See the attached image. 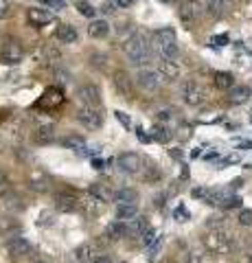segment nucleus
Wrapping results in <instances>:
<instances>
[{"instance_id": "f257e3e1", "label": "nucleus", "mask_w": 252, "mask_h": 263, "mask_svg": "<svg viewBox=\"0 0 252 263\" xmlns=\"http://www.w3.org/2000/svg\"><path fill=\"white\" fill-rule=\"evenodd\" d=\"M125 55L127 60L134 66H143L151 60V51H149V42L143 33H134L132 37L125 42Z\"/></svg>"}, {"instance_id": "f03ea898", "label": "nucleus", "mask_w": 252, "mask_h": 263, "mask_svg": "<svg viewBox=\"0 0 252 263\" xmlns=\"http://www.w3.org/2000/svg\"><path fill=\"white\" fill-rule=\"evenodd\" d=\"M204 246L206 250L215 252V254H228L235 248V239L228 230L224 228H215V230H208L206 237H204Z\"/></svg>"}, {"instance_id": "7ed1b4c3", "label": "nucleus", "mask_w": 252, "mask_h": 263, "mask_svg": "<svg viewBox=\"0 0 252 263\" xmlns=\"http://www.w3.org/2000/svg\"><path fill=\"white\" fill-rule=\"evenodd\" d=\"M202 11H204V9H202L200 0H182L180 9H178V15H180V22L184 24L186 29H193L195 24L200 22Z\"/></svg>"}, {"instance_id": "20e7f679", "label": "nucleus", "mask_w": 252, "mask_h": 263, "mask_svg": "<svg viewBox=\"0 0 252 263\" xmlns=\"http://www.w3.org/2000/svg\"><path fill=\"white\" fill-rule=\"evenodd\" d=\"M182 101L186 105H202L206 101V90L202 88L198 81H184L182 84Z\"/></svg>"}, {"instance_id": "39448f33", "label": "nucleus", "mask_w": 252, "mask_h": 263, "mask_svg": "<svg viewBox=\"0 0 252 263\" xmlns=\"http://www.w3.org/2000/svg\"><path fill=\"white\" fill-rule=\"evenodd\" d=\"M136 84L143 90H147V92H156L162 86V77H160V72L153 68H141L136 72Z\"/></svg>"}, {"instance_id": "423d86ee", "label": "nucleus", "mask_w": 252, "mask_h": 263, "mask_svg": "<svg viewBox=\"0 0 252 263\" xmlns=\"http://www.w3.org/2000/svg\"><path fill=\"white\" fill-rule=\"evenodd\" d=\"M77 121L88 129H99L103 125V112L99 108H79L77 112Z\"/></svg>"}, {"instance_id": "0eeeda50", "label": "nucleus", "mask_w": 252, "mask_h": 263, "mask_svg": "<svg viewBox=\"0 0 252 263\" xmlns=\"http://www.w3.org/2000/svg\"><path fill=\"white\" fill-rule=\"evenodd\" d=\"M112 81H114V90L119 92V97H123L125 101H132V97H134V79L129 77L125 70H117L114 77H112Z\"/></svg>"}, {"instance_id": "6e6552de", "label": "nucleus", "mask_w": 252, "mask_h": 263, "mask_svg": "<svg viewBox=\"0 0 252 263\" xmlns=\"http://www.w3.org/2000/svg\"><path fill=\"white\" fill-rule=\"evenodd\" d=\"M22 57H24L22 46L18 42H13V40H9V42L3 44V48H0V64L15 66V64L22 62Z\"/></svg>"}, {"instance_id": "1a4fd4ad", "label": "nucleus", "mask_w": 252, "mask_h": 263, "mask_svg": "<svg viewBox=\"0 0 252 263\" xmlns=\"http://www.w3.org/2000/svg\"><path fill=\"white\" fill-rule=\"evenodd\" d=\"M77 99L86 105V108H99V103H101V90L96 88L94 84L79 86L77 88Z\"/></svg>"}, {"instance_id": "9d476101", "label": "nucleus", "mask_w": 252, "mask_h": 263, "mask_svg": "<svg viewBox=\"0 0 252 263\" xmlns=\"http://www.w3.org/2000/svg\"><path fill=\"white\" fill-rule=\"evenodd\" d=\"M53 202H55V209L62 211V213H72V211H77L81 206L79 197L72 193V191H60V193H55Z\"/></svg>"}, {"instance_id": "9b49d317", "label": "nucleus", "mask_w": 252, "mask_h": 263, "mask_svg": "<svg viewBox=\"0 0 252 263\" xmlns=\"http://www.w3.org/2000/svg\"><path fill=\"white\" fill-rule=\"evenodd\" d=\"M5 250H7V254H9L11 259H22V257H27V254H31L33 246H31L29 239H24V237H13V239L7 241Z\"/></svg>"}, {"instance_id": "f8f14e48", "label": "nucleus", "mask_w": 252, "mask_h": 263, "mask_svg": "<svg viewBox=\"0 0 252 263\" xmlns=\"http://www.w3.org/2000/svg\"><path fill=\"white\" fill-rule=\"evenodd\" d=\"M117 167H119V171H123V174H138V171H141V156L132 154V152L121 154L117 158Z\"/></svg>"}, {"instance_id": "ddd939ff", "label": "nucleus", "mask_w": 252, "mask_h": 263, "mask_svg": "<svg viewBox=\"0 0 252 263\" xmlns=\"http://www.w3.org/2000/svg\"><path fill=\"white\" fill-rule=\"evenodd\" d=\"M27 18L33 27H44V24H48L53 20V13L48 9H42V7H33V9L27 11Z\"/></svg>"}, {"instance_id": "4468645a", "label": "nucleus", "mask_w": 252, "mask_h": 263, "mask_svg": "<svg viewBox=\"0 0 252 263\" xmlns=\"http://www.w3.org/2000/svg\"><path fill=\"white\" fill-rule=\"evenodd\" d=\"M33 141L37 145H48L55 141V125L51 123H44V125H37L35 132H33Z\"/></svg>"}, {"instance_id": "2eb2a0df", "label": "nucleus", "mask_w": 252, "mask_h": 263, "mask_svg": "<svg viewBox=\"0 0 252 263\" xmlns=\"http://www.w3.org/2000/svg\"><path fill=\"white\" fill-rule=\"evenodd\" d=\"M105 235L110 237V239H125L127 235H132L129 233V224L127 221H121V219H117V221H112V224L108 226V230H105Z\"/></svg>"}, {"instance_id": "dca6fc26", "label": "nucleus", "mask_w": 252, "mask_h": 263, "mask_svg": "<svg viewBox=\"0 0 252 263\" xmlns=\"http://www.w3.org/2000/svg\"><path fill=\"white\" fill-rule=\"evenodd\" d=\"M114 202L117 206H134V204H138V193L134 189H119L114 193Z\"/></svg>"}, {"instance_id": "f3484780", "label": "nucleus", "mask_w": 252, "mask_h": 263, "mask_svg": "<svg viewBox=\"0 0 252 263\" xmlns=\"http://www.w3.org/2000/svg\"><path fill=\"white\" fill-rule=\"evenodd\" d=\"M158 72H160V77L165 79V81H176L178 77H180V66H178L176 62H160L158 66Z\"/></svg>"}, {"instance_id": "a211bd4d", "label": "nucleus", "mask_w": 252, "mask_h": 263, "mask_svg": "<svg viewBox=\"0 0 252 263\" xmlns=\"http://www.w3.org/2000/svg\"><path fill=\"white\" fill-rule=\"evenodd\" d=\"M108 33H110V24L105 20H92L88 24V35L92 40H103V37H108Z\"/></svg>"}, {"instance_id": "6ab92c4d", "label": "nucleus", "mask_w": 252, "mask_h": 263, "mask_svg": "<svg viewBox=\"0 0 252 263\" xmlns=\"http://www.w3.org/2000/svg\"><path fill=\"white\" fill-rule=\"evenodd\" d=\"M88 193H90V197H94V200H99L101 204L110 202V200H114V193H110V189L105 186V184H99V182L90 184V189H88Z\"/></svg>"}, {"instance_id": "aec40b11", "label": "nucleus", "mask_w": 252, "mask_h": 263, "mask_svg": "<svg viewBox=\"0 0 252 263\" xmlns=\"http://www.w3.org/2000/svg\"><path fill=\"white\" fill-rule=\"evenodd\" d=\"M55 37H57L62 44H72V42H77V31H75V27H70V24H60L57 31H55Z\"/></svg>"}, {"instance_id": "412c9836", "label": "nucleus", "mask_w": 252, "mask_h": 263, "mask_svg": "<svg viewBox=\"0 0 252 263\" xmlns=\"http://www.w3.org/2000/svg\"><path fill=\"white\" fill-rule=\"evenodd\" d=\"M230 0H206V11L213 18H222V15L228 11Z\"/></svg>"}, {"instance_id": "4be33fe9", "label": "nucleus", "mask_w": 252, "mask_h": 263, "mask_svg": "<svg viewBox=\"0 0 252 263\" xmlns=\"http://www.w3.org/2000/svg\"><path fill=\"white\" fill-rule=\"evenodd\" d=\"M96 257H99V254L92 250L90 243H84V246H77V248H75V259L79 263H92Z\"/></svg>"}, {"instance_id": "5701e85b", "label": "nucleus", "mask_w": 252, "mask_h": 263, "mask_svg": "<svg viewBox=\"0 0 252 263\" xmlns=\"http://www.w3.org/2000/svg\"><path fill=\"white\" fill-rule=\"evenodd\" d=\"M40 62L46 64V66H55L57 62H62V53L53 44H48V46L42 48V57H40Z\"/></svg>"}, {"instance_id": "b1692460", "label": "nucleus", "mask_w": 252, "mask_h": 263, "mask_svg": "<svg viewBox=\"0 0 252 263\" xmlns=\"http://www.w3.org/2000/svg\"><path fill=\"white\" fill-rule=\"evenodd\" d=\"M250 99V88L248 86H235L230 92H228V101L239 105V103H246Z\"/></svg>"}, {"instance_id": "393cba45", "label": "nucleus", "mask_w": 252, "mask_h": 263, "mask_svg": "<svg viewBox=\"0 0 252 263\" xmlns=\"http://www.w3.org/2000/svg\"><path fill=\"white\" fill-rule=\"evenodd\" d=\"M64 101V97H62V90L57 88H51V90H46L44 97H42V101H40V105H48V108H57V105Z\"/></svg>"}, {"instance_id": "a878e982", "label": "nucleus", "mask_w": 252, "mask_h": 263, "mask_svg": "<svg viewBox=\"0 0 252 263\" xmlns=\"http://www.w3.org/2000/svg\"><path fill=\"white\" fill-rule=\"evenodd\" d=\"M29 186L37 193H44V191H48V178L44 174H40V171H33L29 178Z\"/></svg>"}, {"instance_id": "bb28decb", "label": "nucleus", "mask_w": 252, "mask_h": 263, "mask_svg": "<svg viewBox=\"0 0 252 263\" xmlns=\"http://www.w3.org/2000/svg\"><path fill=\"white\" fill-rule=\"evenodd\" d=\"M173 136V132L169 129L167 125H160V123H156V125L151 127V141H158V143H169Z\"/></svg>"}, {"instance_id": "cd10ccee", "label": "nucleus", "mask_w": 252, "mask_h": 263, "mask_svg": "<svg viewBox=\"0 0 252 263\" xmlns=\"http://www.w3.org/2000/svg\"><path fill=\"white\" fill-rule=\"evenodd\" d=\"M215 88L219 90H232L235 88V77L230 75V72H226V70H219L215 72Z\"/></svg>"}, {"instance_id": "c85d7f7f", "label": "nucleus", "mask_w": 252, "mask_h": 263, "mask_svg": "<svg viewBox=\"0 0 252 263\" xmlns=\"http://www.w3.org/2000/svg\"><path fill=\"white\" fill-rule=\"evenodd\" d=\"M62 147L72 149V152H81V149H86V138L84 136H77V134H70L66 138H62Z\"/></svg>"}, {"instance_id": "c756f323", "label": "nucleus", "mask_w": 252, "mask_h": 263, "mask_svg": "<svg viewBox=\"0 0 252 263\" xmlns=\"http://www.w3.org/2000/svg\"><path fill=\"white\" fill-rule=\"evenodd\" d=\"M149 230H151V226H149V221L145 219V217L132 219V226H129V233H132V235H136V237H141V239H143V237L147 235Z\"/></svg>"}, {"instance_id": "7c9ffc66", "label": "nucleus", "mask_w": 252, "mask_h": 263, "mask_svg": "<svg viewBox=\"0 0 252 263\" xmlns=\"http://www.w3.org/2000/svg\"><path fill=\"white\" fill-rule=\"evenodd\" d=\"M153 40L158 42V46L169 44V42H176V31L171 27H160L156 33H153Z\"/></svg>"}, {"instance_id": "2f4dec72", "label": "nucleus", "mask_w": 252, "mask_h": 263, "mask_svg": "<svg viewBox=\"0 0 252 263\" xmlns=\"http://www.w3.org/2000/svg\"><path fill=\"white\" fill-rule=\"evenodd\" d=\"M158 48H160V53H162V60H167V62H176L178 55H180V46H178V42L162 44Z\"/></svg>"}, {"instance_id": "473e14b6", "label": "nucleus", "mask_w": 252, "mask_h": 263, "mask_svg": "<svg viewBox=\"0 0 252 263\" xmlns=\"http://www.w3.org/2000/svg\"><path fill=\"white\" fill-rule=\"evenodd\" d=\"M136 217H138V204H134V206H117V219L132 221Z\"/></svg>"}, {"instance_id": "72a5a7b5", "label": "nucleus", "mask_w": 252, "mask_h": 263, "mask_svg": "<svg viewBox=\"0 0 252 263\" xmlns=\"http://www.w3.org/2000/svg\"><path fill=\"white\" fill-rule=\"evenodd\" d=\"M77 11L84 15V18H94L96 15V9H94V5L90 3V0H77Z\"/></svg>"}, {"instance_id": "f704fd0d", "label": "nucleus", "mask_w": 252, "mask_h": 263, "mask_svg": "<svg viewBox=\"0 0 252 263\" xmlns=\"http://www.w3.org/2000/svg\"><path fill=\"white\" fill-rule=\"evenodd\" d=\"M162 246H165L162 237H158V239L153 241L151 246H147V259H149V261H156V259H158V254L162 252Z\"/></svg>"}, {"instance_id": "c9c22d12", "label": "nucleus", "mask_w": 252, "mask_h": 263, "mask_svg": "<svg viewBox=\"0 0 252 263\" xmlns=\"http://www.w3.org/2000/svg\"><path fill=\"white\" fill-rule=\"evenodd\" d=\"M114 119L121 123V125H123L125 129H129V127H132V119H129V114L127 112H123V110H117L114 112Z\"/></svg>"}, {"instance_id": "e433bc0d", "label": "nucleus", "mask_w": 252, "mask_h": 263, "mask_svg": "<svg viewBox=\"0 0 252 263\" xmlns=\"http://www.w3.org/2000/svg\"><path fill=\"white\" fill-rule=\"evenodd\" d=\"M9 189H11L9 178H7V174H5L3 169H0V197H5L7 193H9Z\"/></svg>"}, {"instance_id": "4c0bfd02", "label": "nucleus", "mask_w": 252, "mask_h": 263, "mask_svg": "<svg viewBox=\"0 0 252 263\" xmlns=\"http://www.w3.org/2000/svg\"><path fill=\"white\" fill-rule=\"evenodd\" d=\"M239 224L241 226H252V209H241V213H239Z\"/></svg>"}, {"instance_id": "58836bf2", "label": "nucleus", "mask_w": 252, "mask_h": 263, "mask_svg": "<svg viewBox=\"0 0 252 263\" xmlns=\"http://www.w3.org/2000/svg\"><path fill=\"white\" fill-rule=\"evenodd\" d=\"M230 42V37L228 35H226V33H219V35H213V37H210V44H213V46H226V44H228Z\"/></svg>"}, {"instance_id": "ea45409f", "label": "nucleus", "mask_w": 252, "mask_h": 263, "mask_svg": "<svg viewBox=\"0 0 252 263\" xmlns=\"http://www.w3.org/2000/svg\"><path fill=\"white\" fill-rule=\"evenodd\" d=\"M237 206H241V197L239 195H230L228 200L222 204V209H237Z\"/></svg>"}, {"instance_id": "a19ab883", "label": "nucleus", "mask_w": 252, "mask_h": 263, "mask_svg": "<svg viewBox=\"0 0 252 263\" xmlns=\"http://www.w3.org/2000/svg\"><path fill=\"white\" fill-rule=\"evenodd\" d=\"M53 221H55V215H53V213H46V211H44L42 215H40V221H37V224H40V226H46V224H48V226H53Z\"/></svg>"}, {"instance_id": "79ce46f5", "label": "nucleus", "mask_w": 252, "mask_h": 263, "mask_svg": "<svg viewBox=\"0 0 252 263\" xmlns=\"http://www.w3.org/2000/svg\"><path fill=\"white\" fill-rule=\"evenodd\" d=\"M239 160H241L239 154H228L226 158H222V162H219V164H222V167H226V164H237Z\"/></svg>"}, {"instance_id": "37998d69", "label": "nucleus", "mask_w": 252, "mask_h": 263, "mask_svg": "<svg viewBox=\"0 0 252 263\" xmlns=\"http://www.w3.org/2000/svg\"><path fill=\"white\" fill-rule=\"evenodd\" d=\"M9 11H11L9 0H0V20H5L7 15H9Z\"/></svg>"}, {"instance_id": "c03bdc74", "label": "nucleus", "mask_w": 252, "mask_h": 263, "mask_svg": "<svg viewBox=\"0 0 252 263\" xmlns=\"http://www.w3.org/2000/svg\"><path fill=\"white\" fill-rule=\"evenodd\" d=\"M173 215H176V219H178V221H186V219H189V213H186V209H184V206H178V209L173 211Z\"/></svg>"}, {"instance_id": "a18cd8bd", "label": "nucleus", "mask_w": 252, "mask_h": 263, "mask_svg": "<svg viewBox=\"0 0 252 263\" xmlns=\"http://www.w3.org/2000/svg\"><path fill=\"white\" fill-rule=\"evenodd\" d=\"M105 62H108V57H105V55H99V53H96V55H92V66H96V68H99V66L103 68V66H105Z\"/></svg>"}, {"instance_id": "49530a36", "label": "nucleus", "mask_w": 252, "mask_h": 263, "mask_svg": "<svg viewBox=\"0 0 252 263\" xmlns=\"http://www.w3.org/2000/svg\"><path fill=\"white\" fill-rule=\"evenodd\" d=\"M136 136L141 138L143 143H149V141H151V136H147V134H145V129H143L141 125H136Z\"/></svg>"}, {"instance_id": "de8ad7c7", "label": "nucleus", "mask_w": 252, "mask_h": 263, "mask_svg": "<svg viewBox=\"0 0 252 263\" xmlns=\"http://www.w3.org/2000/svg\"><path fill=\"white\" fill-rule=\"evenodd\" d=\"M136 3V0H114V5L121 7V9H127V7H132Z\"/></svg>"}, {"instance_id": "09e8293b", "label": "nucleus", "mask_w": 252, "mask_h": 263, "mask_svg": "<svg viewBox=\"0 0 252 263\" xmlns=\"http://www.w3.org/2000/svg\"><path fill=\"white\" fill-rule=\"evenodd\" d=\"M92 263H112V261H110V257H108V254H99V257H96Z\"/></svg>"}, {"instance_id": "8fccbe9b", "label": "nucleus", "mask_w": 252, "mask_h": 263, "mask_svg": "<svg viewBox=\"0 0 252 263\" xmlns=\"http://www.w3.org/2000/svg\"><path fill=\"white\" fill-rule=\"evenodd\" d=\"M239 149H252V141H239Z\"/></svg>"}, {"instance_id": "3c124183", "label": "nucleus", "mask_w": 252, "mask_h": 263, "mask_svg": "<svg viewBox=\"0 0 252 263\" xmlns=\"http://www.w3.org/2000/svg\"><path fill=\"white\" fill-rule=\"evenodd\" d=\"M103 164H105V162L99 160V158H94V160H92V167H94V169H103Z\"/></svg>"}, {"instance_id": "603ef678", "label": "nucleus", "mask_w": 252, "mask_h": 263, "mask_svg": "<svg viewBox=\"0 0 252 263\" xmlns=\"http://www.w3.org/2000/svg\"><path fill=\"white\" fill-rule=\"evenodd\" d=\"M171 156H173V158H182V152H178V149H173V152H171Z\"/></svg>"}, {"instance_id": "864d4df0", "label": "nucleus", "mask_w": 252, "mask_h": 263, "mask_svg": "<svg viewBox=\"0 0 252 263\" xmlns=\"http://www.w3.org/2000/svg\"><path fill=\"white\" fill-rule=\"evenodd\" d=\"M160 3H165V5H176L178 0H160Z\"/></svg>"}, {"instance_id": "5fc2aeb1", "label": "nucleus", "mask_w": 252, "mask_h": 263, "mask_svg": "<svg viewBox=\"0 0 252 263\" xmlns=\"http://www.w3.org/2000/svg\"><path fill=\"white\" fill-rule=\"evenodd\" d=\"M246 48H248V51L252 53V40H248V42H246Z\"/></svg>"}, {"instance_id": "6e6d98bb", "label": "nucleus", "mask_w": 252, "mask_h": 263, "mask_svg": "<svg viewBox=\"0 0 252 263\" xmlns=\"http://www.w3.org/2000/svg\"><path fill=\"white\" fill-rule=\"evenodd\" d=\"M119 263H127V261H119Z\"/></svg>"}, {"instance_id": "4d7b16f0", "label": "nucleus", "mask_w": 252, "mask_h": 263, "mask_svg": "<svg viewBox=\"0 0 252 263\" xmlns=\"http://www.w3.org/2000/svg\"><path fill=\"white\" fill-rule=\"evenodd\" d=\"M37 263H46V261H37Z\"/></svg>"}, {"instance_id": "13d9d810", "label": "nucleus", "mask_w": 252, "mask_h": 263, "mask_svg": "<svg viewBox=\"0 0 252 263\" xmlns=\"http://www.w3.org/2000/svg\"><path fill=\"white\" fill-rule=\"evenodd\" d=\"M250 263H252V259H250Z\"/></svg>"}]
</instances>
